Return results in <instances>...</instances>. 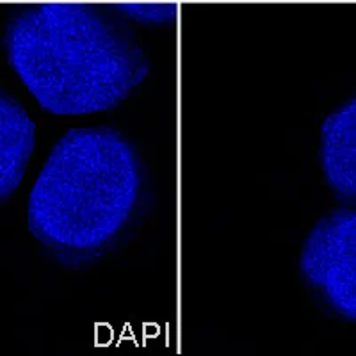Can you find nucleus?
Returning <instances> with one entry per match:
<instances>
[{"label": "nucleus", "instance_id": "5", "mask_svg": "<svg viewBox=\"0 0 356 356\" xmlns=\"http://www.w3.org/2000/svg\"><path fill=\"white\" fill-rule=\"evenodd\" d=\"M36 146V123L20 102L0 91V203L22 184Z\"/></svg>", "mask_w": 356, "mask_h": 356}, {"label": "nucleus", "instance_id": "4", "mask_svg": "<svg viewBox=\"0 0 356 356\" xmlns=\"http://www.w3.org/2000/svg\"><path fill=\"white\" fill-rule=\"evenodd\" d=\"M319 155L333 195L356 207V95L324 120Z\"/></svg>", "mask_w": 356, "mask_h": 356}, {"label": "nucleus", "instance_id": "2", "mask_svg": "<svg viewBox=\"0 0 356 356\" xmlns=\"http://www.w3.org/2000/svg\"><path fill=\"white\" fill-rule=\"evenodd\" d=\"M143 191V161L125 136L109 127L70 129L31 189L29 230L61 262H89L125 234Z\"/></svg>", "mask_w": 356, "mask_h": 356}, {"label": "nucleus", "instance_id": "1", "mask_svg": "<svg viewBox=\"0 0 356 356\" xmlns=\"http://www.w3.org/2000/svg\"><path fill=\"white\" fill-rule=\"evenodd\" d=\"M4 50L38 106L56 116L113 111L150 72L125 27L77 0L40 2L18 13L6 27Z\"/></svg>", "mask_w": 356, "mask_h": 356}, {"label": "nucleus", "instance_id": "3", "mask_svg": "<svg viewBox=\"0 0 356 356\" xmlns=\"http://www.w3.org/2000/svg\"><path fill=\"white\" fill-rule=\"evenodd\" d=\"M300 271L330 310L356 323V209L317 221L303 243Z\"/></svg>", "mask_w": 356, "mask_h": 356}]
</instances>
